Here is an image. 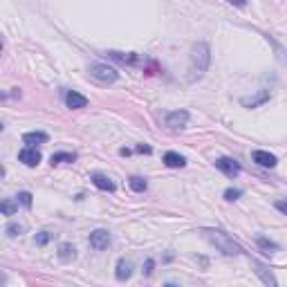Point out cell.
I'll use <instances>...</instances> for the list:
<instances>
[{
    "mask_svg": "<svg viewBox=\"0 0 287 287\" xmlns=\"http://www.w3.org/2000/svg\"><path fill=\"white\" fill-rule=\"evenodd\" d=\"M209 45L200 43L193 47V56H191V79L195 76H202L206 72V65H209Z\"/></svg>",
    "mask_w": 287,
    "mask_h": 287,
    "instance_id": "cell-1",
    "label": "cell"
},
{
    "mask_svg": "<svg viewBox=\"0 0 287 287\" xmlns=\"http://www.w3.org/2000/svg\"><path fill=\"white\" fill-rule=\"evenodd\" d=\"M206 236H209V240L213 242L215 247H220V249L224 251L227 256H233V254H240V247L236 245V242L231 240V238L227 236V233H222V231H218V229H206Z\"/></svg>",
    "mask_w": 287,
    "mask_h": 287,
    "instance_id": "cell-2",
    "label": "cell"
},
{
    "mask_svg": "<svg viewBox=\"0 0 287 287\" xmlns=\"http://www.w3.org/2000/svg\"><path fill=\"white\" fill-rule=\"evenodd\" d=\"M90 76L97 81H101V83H112V81H117V70L110 65H101V63H94L92 67H90Z\"/></svg>",
    "mask_w": 287,
    "mask_h": 287,
    "instance_id": "cell-3",
    "label": "cell"
},
{
    "mask_svg": "<svg viewBox=\"0 0 287 287\" xmlns=\"http://www.w3.org/2000/svg\"><path fill=\"white\" fill-rule=\"evenodd\" d=\"M108 245H110V233L106 229H97V231L90 233V247L92 249L101 251V249H108Z\"/></svg>",
    "mask_w": 287,
    "mask_h": 287,
    "instance_id": "cell-4",
    "label": "cell"
},
{
    "mask_svg": "<svg viewBox=\"0 0 287 287\" xmlns=\"http://www.w3.org/2000/svg\"><path fill=\"white\" fill-rule=\"evenodd\" d=\"M215 166H218L227 177H236V175H240V164H238L236 159H231V157H220V159H215Z\"/></svg>",
    "mask_w": 287,
    "mask_h": 287,
    "instance_id": "cell-5",
    "label": "cell"
},
{
    "mask_svg": "<svg viewBox=\"0 0 287 287\" xmlns=\"http://www.w3.org/2000/svg\"><path fill=\"white\" fill-rule=\"evenodd\" d=\"M188 121V112L186 110H175V112H168L164 119L166 128H184V124Z\"/></svg>",
    "mask_w": 287,
    "mask_h": 287,
    "instance_id": "cell-6",
    "label": "cell"
},
{
    "mask_svg": "<svg viewBox=\"0 0 287 287\" xmlns=\"http://www.w3.org/2000/svg\"><path fill=\"white\" fill-rule=\"evenodd\" d=\"M18 159H20L25 166H36L40 161V152L36 150L34 146H27V148H22V150L18 152Z\"/></svg>",
    "mask_w": 287,
    "mask_h": 287,
    "instance_id": "cell-7",
    "label": "cell"
},
{
    "mask_svg": "<svg viewBox=\"0 0 287 287\" xmlns=\"http://www.w3.org/2000/svg\"><path fill=\"white\" fill-rule=\"evenodd\" d=\"M251 159H254L258 166H265V168H274V166H276V157L267 150H254Z\"/></svg>",
    "mask_w": 287,
    "mask_h": 287,
    "instance_id": "cell-8",
    "label": "cell"
},
{
    "mask_svg": "<svg viewBox=\"0 0 287 287\" xmlns=\"http://www.w3.org/2000/svg\"><path fill=\"white\" fill-rule=\"evenodd\" d=\"M92 184L97 188H101V191H108V193H112L115 191V184H112V179L110 177H106V175H101V173H92Z\"/></svg>",
    "mask_w": 287,
    "mask_h": 287,
    "instance_id": "cell-9",
    "label": "cell"
},
{
    "mask_svg": "<svg viewBox=\"0 0 287 287\" xmlns=\"http://www.w3.org/2000/svg\"><path fill=\"white\" fill-rule=\"evenodd\" d=\"M65 103H67V108H74V110H79V108L88 106V99H85L83 94H79V92H67L65 94Z\"/></svg>",
    "mask_w": 287,
    "mask_h": 287,
    "instance_id": "cell-10",
    "label": "cell"
},
{
    "mask_svg": "<svg viewBox=\"0 0 287 287\" xmlns=\"http://www.w3.org/2000/svg\"><path fill=\"white\" fill-rule=\"evenodd\" d=\"M130 274H133V265H130V260L121 258L119 263H117V281H128Z\"/></svg>",
    "mask_w": 287,
    "mask_h": 287,
    "instance_id": "cell-11",
    "label": "cell"
},
{
    "mask_svg": "<svg viewBox=\"0 0 287 287\" xmlns=\"http://www.w3.org/2000/svg\"><path fill=\"white\" fill-rule=\"evenodd\" d=\"M47 135L45 133H25L22 135V142L27 144V146H36V144H45L47 142Z\"/></svg>",
    "mask_w": 287,
    "mask_h": 287,
    "instance_id": "cell-12",
    "label": "cell"
},
{
    "mask_svg": "<svg viewBox=\"0 0 287 287\" xmlns=\"http://www.w3.org/2000/svg\"><path fill=\"white\" fill-rule=\"evenodd\" d=\"M76 256V249L70 245V242H63L61 247H58V258L63 260V263H70V260H74Z\"/></svg>",
    "mask_w": 287,
    "mask_h": 287,
    "instance_id": "cell-13",
    "label": "cell"
},
{
    "mask_svg": "<svg viewBox=\"0 0 287 287\" xmlns=\"http://www.w3.org/2000/svg\"><path fill=\"white\" fill-rule=\"evenodd\" d=\"M164 164L170 166V168H182V166L186 164V159H184L182 155H177V152H166V155H164Z\"/></svg>",
    "mask_w": 287,
    "mask_h": 287,
    "instance_id": "cell-14",
    "label": "cell"
},
{
    "mask_svg": "<svg viewBox=\"0 0 287 287\" xmlns=\"http://www.w3.org/2000/svg\"><path fill=\"white\" fill-rule=\"evenodd\" d=\"M128 184H130V188H133V191H137V193H142V191H146V179L144 177H139V175H133V177L128 179Z\"/></svg>",
    "mask_w": 287,
    "mask_h": 287,
    "instance_id": "cell-15",
    "label": "cell"
},
{
    "mask_svg": "<svg viewBox=\"0 0 287 287\" xmlns=\"http://www.w3.org/2000/svg\"><path fill=\"white\" fill-rule=\"evenodd\" d=\"M65 161H74V155H72V152H54L52 155V166L65 164Z\"/></svg>",
    "mask_w": 287,
    "mask_h": 287,
    "instance_id": "cell-16",
    "label": "cell"
},
{
    "mask_svg": "<svg viewBox=\"0 0 287 287\" xmlns=\"http://www.w3.org/2000/svg\"><path fill=\"white\" fill-rule=\"evenodd\" d=\"M254 265H256V267H258V269H256V274H258V276L263 278V283H267V285H276V281H274V276H272V274H267V272H265V267H263V265H260V263H254Z\"/></svg>",
    "mask_w": 287,
    "mask_h": 287,
    "instance_id": "cell-17",
    "label": "cell"
},
{
    "mask_svg": "<svg viewBox=\"0 0 287 287\" xmlns=\"http://www.w3.org/2000/svg\"><path fill=\"white\" fill-rule=\"evenodd\" d=\"M0 209H2L4 215H13L18 211V200L16 202H13V200H4L2 204H0Z\"/></svg>",
    "mask_w": 287,
    "mask_h": 287,
    "instance_id": "cell-18",
    "label": "cell"
},
{
    "mask_svg": "<svg viewBox=\"0 0 287 287\" xmlns=\"http://www.w3.org/2000/svg\"><path fill=\"white\" fill-rule=\"evenodd\" d=\"M22 229H25V227H22V224L9 222V224H7V229H4V231H7V236H9V238H16V236H20V233H22Z\"/></svg>",
    "mask_w": 287,
    "mask_h": 287,
    "instance_id": "cell-19",
    "label": "cell"
},
{
    "mask_svg": "<svg viewBox=\"0 0 287 287\" xmlns=\"http://www.w3.org/2000/svg\"><path fill=\"white\" fill-rule=\"evenodd\" d=\"M242 195V191L240 188H227L224 191V200H229V202H233V200H238V197Z\"/></svg>",
    "mask_w": 287,
    "mask_h": 287,
    "instance_id": "cell-20",
    "label": "cell"
},
{
    "mask_svg": "<svg viewBox=\"0 0 287 287\" xmlns=\"http://www.w3.org/2000/svg\"><path fill=\"white\" fill-rule=\"evenodd\" d=\"M16 200L20 202L22 206H27V209H29V206H31V193H27V191L18 193V197H16Z\"/></svg>",
    "mask_w": 287,
    "mask_h": 287,
    "instance_id": "cell-21",
    "label": "cell"
},
{
    "mask_svg": "<svg viewBox=\"0 0 287 287\" xmlns=\"http://www.w3.org/2000/svg\"><path fill=\"white\" fill-rule=\"evenodd\" d=\"M49 238H52V233H49V231H40L38 236H36V245H38V247L47 245V242H49Z\"/></svg>",
    "mask_w": 287,
    "mask_h": 287,
    "instance_id": "cell-22",
    "label": "cell"
},
{
    "mask_svg": "<svg viewBox=\"0 0 287 287\" xmlns=\"http://www.w3.org/2000/svg\"><path fill=\"white\" fill-rule=\"evenodd\" d=\"M276 209L281 211V213L287 215V202H285V200H278V202H276Z\"/></svg>",
    "mask_w": 287,
    "mask_h": 287,
    "instance_id": "cell-23",
    "label": "cell"
},
{
    "mask_svg": "<svg viewBox=\"0 0 287 287\" xmlns=\"http://www.w3.org/2000/svg\"><path fill=\"white\" fill-rule=\"evenodd\" d=\"M258 245H260V247H265V249H276V245H274V242H267L265 238H260Z\"/></svg>",
    "mask_w": 287,
    "mask_h": 287,
    "instance_id": "cell-24",
    "label": "cell"
},
{
    "mask_svg": "<svg viewBox=\"0 0 287 287\" xmlns=\"http://www.w3.org/2000/svg\"><path fill=\"white\" fill-rule=\"evenodd\" d=\"M137 152H146V155H148V152H150V146H144V144H139V146H137Z\"/></svg>",
    "mask_w": 287,
    "mask_h": 287,
    "instance_id": "cell-25",
    "label": "cell"
},
{
    "mask_svg": "<svg viewBox=\"0 0 287 287\" xmlns=\"http://www.w3.org/2000/svg\"><path fill=\"white\" fill-rule=\"evenodd\" d=\"M231 4H236V7H245L247 4V0H229Z\"/></svg>",
    "mask_w": 287,
    "mask_h": 287,
    "instance_id": "cell-26",
    "label": "cell"
},
{
    "mask_svg": "<svg viewBox=\"0 0 287 287\" xmlns=\"http://www.w3.org/2000/svg\"><path fill=\"white\" fill-rule=\"evenodd\" d=\"M152 265H155V263H152V260H148V263H146V269H144V272H146V276L152 272Z\"/></svg>",
    "mask_w": 287,
    "mask_h": 287,
    "instance_id": "cell-27",
    "label": "cell"
}]
</instances>
